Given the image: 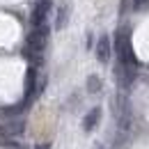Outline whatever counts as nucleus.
I'll return each mask as SVG.
<instances>
[{
  "label": "nucleus",
  "mask_w": 149,
  "mask_h": 149,
  "mask_svg": "<svg viewBox=\"0 0 149 149\" xmlns=\"http://www.w3.org/2000/svg\"><path fill=\"white\" fill-rule=\"evenodd\" d=\"M96 55H99L101 62H108V57H110V39H108V37H101V39H99Z\"/></svg>",
  "instance_id": "f257e3e1"
},
{
  "label": "nucleus",
  "mask_w": 149,
  "mask_h": 149,
  "mask_svg": "<svg viewBox=\"0 0 149 149\" xmlns=\"http://www.w3.org/2000/svg\"><path fill=\"white\" fill-rule=\"evenodd\" d=\"M99 117H101V110H99V108H94V110L90 112L87 117H85V122H83V129H85V131H92L94 126H96V122H99Z\"/></svg>",
  "instance_id": "f03ea898"
},
{
  "label": "nucleus",
  "mask_w": 149,
  "mask_h": 149,
  "mask_svg": "<svg viewBox=\"0 0 149 149\" xmlns=\"http://www.w3.org/2000/svg\"><path fill=\"white\" fill-rule=\"evenodd\" d=\"M87 87H90V92H96V90H99V78H96V76H92V78L87 80Z\"/></svg>",
  "instance_id": "7ed1b4c3"
}]
</instances>
